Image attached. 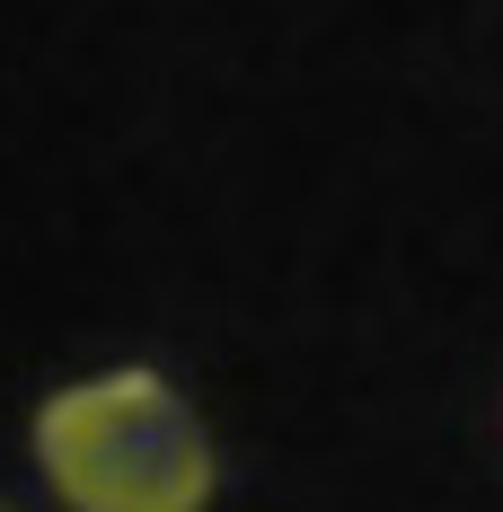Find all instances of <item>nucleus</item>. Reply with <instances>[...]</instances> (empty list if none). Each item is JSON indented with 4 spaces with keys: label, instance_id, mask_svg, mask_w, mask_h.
<instances>
[{
    "label": "nucleus",
    "instance_id": "obj_1",
    "mask_svg": "<svg viewBox=\"0 0 503 512\" xmlns=\"http://www.w3.org/2000/svg\"><path fill=\"white\" fill-rule=\"evenodd\" d=\"M36 468L71 512H203L212 433L159 371H98L36 407Z\"/></svg>",
    "mask_w": 503,
    "mask_h": 512
},
{
    "label": "nucleus",
    "instance_id": "obj_2",
    "mask_svg": "<svg viewBox=\"0 0 503 512\" xmlns=\"http://www.w3.org/2000/svg\"><path fill=\"white\" fill-rule=\"evenodd\" d=\"M0 512H9V504H0Z\"/></svg>",
    "mask_w": 503,
    "mask_h": 512
}]
</instances>
